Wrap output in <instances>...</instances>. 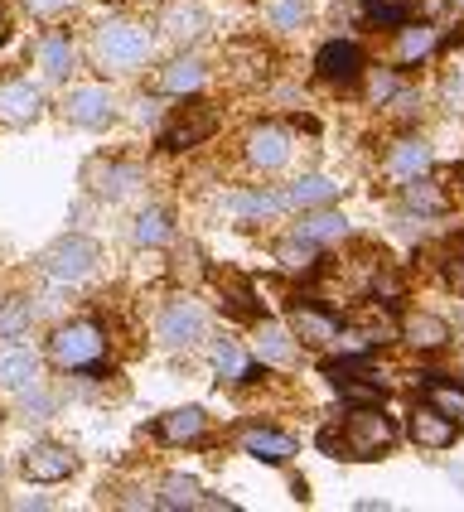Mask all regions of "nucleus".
Returning <instances> with one entry per match:
<instances>
[{
  "mask_svg": "<svg viewBox=\"0 0 464 512\" xmlns=\"http://www.w3.org/2000/svg\"><path fill=\"white\" fill-rule=\"evenodd\" d=\"M150 58V34L131 20H107L97 29V63L107 73H136Z\"/></svg>",
  "mask_w": 464,
  "mask_h": 512,
  "instance_id": "1",
  "label": "nucleus"
},
{
  "mask_svg": "<svg viewBox=\"0 0 464 512\" xmlns=\"http://www.w3.org/2000/svg\"><path fill=\"white\" fill-rule=\"evenodd\" d=\"M49 353H54L58 368H97L102 353H107V339L92 319H78V324H63L54 339H49Z\"/></svg>",
  "mask_w": 464,
  "mask_h": 512,
  "instance_id": "2",
  "label": "nucleus"
},
{
  "mask_svg": "<svg viewBox=\"0 0 464 512\" xmlns=\"http://www.w3.org/2000/svg\"><path fill=\"white\" fill-rule=\"evenodd\" d=\"M392 440H397V426H392L377 406H358V411L344 421V445H339V455L348 450V459H373V455H382Z\"/></svg>",
  "mask_w": 464,
  "mask_h": 512,
  "instance_id": "3",
  "label": "nucleus"
},
{
  "mask_svg": "<svg viewBox=\"0 0 464 512\" xmlns=\"http://www.w3.org/2000/svg\"><path fill=\"white\" fill-rule=\"evenodd\" d=\"M39 261H44V271H49L54 281H87V276L97 271V247H92L87 237H63V242H54Z\"/></svg>",
  "mask_w": 464,
  "mask_h": 512,
  "instance_id": "4",
  "label": "nucleus"
},
{
  "mask_svg": "<svg viewBox=\"0 0 464 512\" xmlns=\"http://www.w3.org/2000/svg\"><path fill=\"white\" fill-rule=\"evenodd\" d=\"M324 377H329L334 392L344 401H353V406H382V397H387L382 377H377V372H363L358 363H329Z\"/></svg>",
  "mask_w": 464,
  "mask_h": 512,
  "instance_id": "5",
  "label": "nucleus"
},
{
  "mask_svg": "<svg viewBox=\"0 0 464 512\" xmlns=\"http://www.w3.org/2000/svg\"><path fill=\"white\" fill-rule=\"evenodd\" d=\"M213 131H218V112H213V107H184V112L165 126L160 141H165V150H189V145H203Z\"/></svg>",
  "mask_w": 464,
  "mask_h": 512,
  "instance_id": "6",
  "label": "nucleus"
},
{
  "mask_svg": "<svg viewBox=\"0 0 464 512\" xmlns=\"http://www.w3.org/2000/svg\"><path fill=\"white\" fill-rule=\"evenodd\" d=\"M203 329H208V314L194 300H174L170 310L160 314V339L170 343V348H184V343L203 339Z\"/></svg>",
  "mask_w": 464,
  "mask_h": 512,
  "instance_id": "7",
  "label": "nucleus"
},
{
  "mask_svg": "<svg viewBox=\"0 0 464 512\" xmlns=\"http://www.w3.org/2000/svg\"><path fill=\"white\" fill-rule=\"evenodd\" d=\"M73 469H78V459L68 455L63 445H34V450H25V479H34V484H63Z\"/></svg>",
  "mask_w": 464,
  "mask_h": 512,
  "instance_id": "8",
  "label": "nucleus"
},
{
  "mask_svg": "<svg viewBox=\"0 0 464 512\" xmlns=\"http://www.w3.org/2000/svg\"><path fill=\"white\" fill-rule=\"evenodd\" d=\"M68 121H73V126H87V131L107 126V121H112V92H107V87H73V92H68Z\"/></svg>",
  "mask_w": 464,
  "mask_h": 512,
  "instance_id": "9",
  "label": "nucleus"
},
{
  "mask_svg": "<svg viewBox=\"0 0 464 512\" xmlns=\"http://www.w3.org/2000/svg\"><path fill=\"white\" fill-rule=\"evenodd\" d=\"M247 160H252L257 170H281L290 160V131L286 126H257V131L247 136Z\"/></svg>",
  "mask_w": 464,
  "mask_h": 512,
  "instance_id": "10",
  "label": "nucleus"
},
{
  "mask_svg": "<svg viewBox=\"0 0 464 512\" xmlns=\"http://www.w3.org/2000/svg\"><path fill=\"white\" fill-rule=\"evenodd\" d=\"M315 68H319L324 83H353V78L363 73V49H358V44H344V39H334V44L319 49Z\"/></svg>",
  "mask_w": 464,
  "mask_h": 512,
  "instance_id": "11",
  "label": "nucleus"
},
{
  "mask_svg": "<svg viewBox=\"0 0 464 512\" xmlns=\"http://www.w3.org/2000/svg\"><path fill=\"white\" fill-rule=\"evenodd\" d=\"M406 430H411V440H416L421 450H445V445L455 440V421H450L445 411H435L431 401L411 411V426Z\"/></svg>",
  "mask_w": 464,
  "mask_h": 512,
  "instance_id": "12",
  "label": "nucleus"
},
{
  "mask_svg": "<svg viewBox=\"0 0 464 512\" xmlns=\"http://www.w3.org/2000/svg\"><path fill=\"white\" fill-rule=\"evenodd\" d=\"M39 107H44V92L34 83H0V121L25 126L39 116Z\"/></svg>",
  "mask_w": 464,
  "mask_h": 512,
  "instance_id": "13",
  "label": "nucleus"
},
{
  "mask_svg": "<svg viewBox=\"0 0 464 512\" xmlns=\"http://www.w3.org/2000/svg\"><path fill=\"white\" fill-rule=\"evenodd\" d=\"M431 170V145L421 141V136H406V141L392 145V155H387V174L392 179H416V174Z\"/></svg>",
  "mask_w": 464,
  "mask_h": 512,
  "instance_id": "14",
  "label": "nucleus"
},
{
  "mask_svg": "<svg viewBox=\"0 0 464 512\" xmlns=\"http://www.w3.org/2000/svg\"><path fill=\"white\" fill-rule=\"evenodd\" d=\"M242 450H247V455H257V459H266V464H286V459L295 455V440L281 435V430L252 426V430H242Z\"/></svg>",
  "mask_w": 464,
  "mask_h": 512,
  "instance_id": "15",
  "label": "nucleus"
},
{
  "mask_svg": "<svg viewBox=\"0 0 464 512\" xmlns=\"http://www.w3.org/2000/svg\"><path fill=\"white\" fill-rule=\"evenodd\" d=\"M29 382H39V358L29 348H0V387L25 392Z\"/></svg>",
  "mask_w": 464,
  "mask_h": 512,
  "instance_id": "16",
  "label": "nucleus"
},
{
  "mask_svg": "<svg viewBox=\"0 0 464 512\" xmlns=\"http://www.w3.org/2000/svg\"><path fill=\"white\" fill-rule=\"evenodd\" d=\"M203 430H208V416L199 406H179L170 416H160V440L165 445H189V440H199Z\"/></svg>",
  "mask_w": 464,
  "mask_h": 512,
  "instance_id": "17",
  "label": "nucleus"
},
{
  "mask_svg": "<svg viewBox=\"0 0 464 512\" xmlns=\"http://www.w3.org/2000/svg\"><path fill=\"white\" fill-rule=\"evenodd\" d=\"M160 29H165L170 39H179V44H189V39H199L203 29H208V15H203V5H194V0H179V5L165 10Z\"/></svg>",
  "mask_w": 464,
  "mask_h": 512,
  "instance_id": "18",
  "label": "nucleus"
},
{
  "mask_svg": "<svg viewBox=\"0 0 464 512\" xmlns=\"http://www.w3.org/2000/svg\"><path fill=\"white\" fill-rule=\"evenodd\" d=\"M290 334L295 339H305V343H334L339 339V319H329V314H319V310H300L290 314Z\"/></svg>",
  "mask_w": 464,
  "mask_h": 512,
  "instance_id": "19",
  "label": "nucleus"
},
{
  "mask_svg": "<svg viewBox=\"0 0 464 512\" xmlns=\"http://www.w3.org/2000/svg\"><path fill=\"white\" fill-rule=\"evenodd\" d=\"M435 44H440V34H435L431 25H411V20H406V25L397 29V63H421Z\"/></svg>",
  "mask_w": 464,
  "mask_h": 512,
  "instance_id": "20",
  "label": "nucleus"
},
{
  "mask_svg": "<svg viewBox=\"0 0 464 512\" xmlns=\"http://www.w3.org/2000/svg\"><path fill=\"white\" fill-rule=\"evenodd\" d=\"M295 237H305V242L324 247V242H339V237H348V223L334 213V208H324V213H305V223L295 228Z\"/></svg>",
  "mask_w": 464,
  "mask_h": 512,
  "instance_id": "21",
  "label": "nucleus"
},
{
  "mask_svg": "<svg viewBox=\"0 0 464 512\" xmlns=\"http://www.w3.org/2000/svg\"><path fill=\"white\" fill-rule=\"evenodd\" d=\"M286 199H290V208H324V203L339 199V184H334V179H324V174H305Z\"/></svg>",
  "mask_w": 464,
  "mask_h": 512,
  "instance_id": "22",
  "label": "nucleus"
},
{
  "mask_svg": "<svg viewBox=\"0 0 464 512\" xmlns=\"http://www.w3.org/2000/svg\"><path fill=\"white\" fill-rule=\"evenodd\" d=\"M402 339L411 343V348H445V339H450V324L445 319H435V314H411L402 329Z\"/></svg>",
  "mask_w": 464,
  "mask_h": 512,
  "instance_id": "23",
  "label": "nucleus"
},
{
  "mask_svg": "<svg viewBox=\"0 0 464 512\" xmlns=\"http://www.w3.org/2000/svg\"><path fill=\"white\" fill-rule=\"evenodd\" d=\"M203 78H208V73H203L199 58H174L170 68L160 73V87H165V92H179V97H189V92H199L203 87Z\"/></svg>",
  "mask_w": 464,
  "mask_h": 512,
  "instance_id": "24",
  "label": "nucleus"
},
{
  "mask_svg": "<svg viewBox=\"0 0 464 512\" xmlns=\"http://www.w3.org/2000/svg\"><path fill=\"white\" fill-rule=\"evenodd\" d=\"M39 68H44V78H68L73 73V39H63V34H49L44 44H39Z\"/></svg>",
  "mask_w": 464,
  "mask_h": 512,
  "instance_id": "25",
  "label": "nucleus"
},
{
  "mask_svg": "<svg viewBox=\"0 0 464 512\" xmlns=\"http://www.w3.org/2000/svg\"><path fill=\"white\" fill-rule=\"evenodd\" d=\"M257 353H261V363H271V368H290V363H295V343H290V334L281 324H266V329H261Z\"/></svg>",
  "mask_w": 464,
  "mask_h": 512,
  "instance_id": "26",
  "label": "nucleus"
},
{
  "mask_svg": "<svg viewBox=\"0 0 464 512\" xmlns=\"http://www.w3.org/2000/svg\"><path fill=\"white\" fill-rule=\"evenodd\" d=\"M363 15L382 29H402L416 15V0H363Z\"/></svg>",
  "mask_w": 464,
  "mask_h": 512,
  "instance_id": "27",
  "label": "nucleus"
},
{
  "mask_svg": "<svg viewBox=\"0 0 464 512\" xmlns=\"http://www.w3.org/2000/svg\"><path fill=\"white\" fill-rule=\"evenodd\" d=\"M92 179H97V194H107V199H126V194L136 189V179H141V174L131 170V165H97Z\"/></svg>",
  "mask_w": 464,
  "mask_h": 512,
  "instance_id": "28",
  "label": "nucleus"
},
{
  "mask_svg": "<svg viewBox=\"0 0 464 512\" xmlns=\"http://www.w3.org/2000/svg\"><path fill=\"white\" fill-rule=\"evenodd\" d=\"M213 368H218V377H228V382H252L257 377V372L247 368V358H242L237 343H218L213 348Z\"/></svg>",
  "mask_w": 464,
  "mask_h": 512,
  "instance_id": "29",
  "label": "nucleus"
},
{
  "mask_svg": "<svg viewBox=\"0 0 464 512\" xmlns=\"http://www.w3.org/2000/svg\"><path fill=\"white\" fill-rule=\"evenodd\" d=\"M281 208H290L286 194H237L232 199V213H242V218H271Z\"/></svg>",
  "mask_w": 464,
  "mask_h": 512,
  "instance_id": "30",
  "label": "nucleus"
},
{
  "mask_svg": "<svg viewBox=\"0 0 464 512\" xmlns=\"http://www.w3.org/2000/svg\"><path fill=\"white\" fill-rule=\"evenodd\" d=\"M136 242L141 247H165L170 242V218L160 208H145L141 218H136Z\"/></svg>",
  "mask_w": 464,
  "mask_h": 512,
  "instance_id": "31",
  "label": "nucleus"
},
{
  "mask_svg": "<svg viewBox=\"0 0 464 512\" xmlns=\"http://www.w3.org/2000/svg\"><path fill=\"white\" fill-rule=\"evenodd\" d=\"M421 377H431V406L435 411H445L450 421H464V392L460 387H445L440 372H421Z\"/></svg>",
  "mask_w": 464,
  "mask_h": 512,
  "instance_id": "32",
  "label": "nucleus"
},
{
  "mask_svg": "<svg viewBox=\"0 0 464 512\" xmlns=\"http://www.w3.org/2000/svg\"><path fill=\"white\" fill-rule=\"evenodd\" d=\"M160 508H199V484L184 479V474L165 479V488H160Z\"/></svg>",
  "mask_w": 464,
  "mask_h": 512,
  "instance_id": "33",
  "label": "nucleus"
},
{
  "mask_svg": "<svg viewBox=\"0 0 464 512\" xmlns=\"http://www.w3.org/2000/svg\"><path fill=\"white\" fill-rule=\"evenodd\" d=\"M406 203L421 208V213H445V194H440L435 184H426V174L406 179Z\"/></svg>",
  "mask_w": 464,
  "mask_h": 512,
  "instance_id": "34",
  "label": "nucleus"
},
{
  "mask_svg": "<svg viewBox=\"0 0 464 512\" xmlns=\"http://www.w3.org/2000/svg\"><path fill=\"white\" fill-rule=\"evenodd\" d=\"M223 295H228V300H223V310H232L237 319H257V300H252L247 281H237V276H232V281H223Z\"/></svg>",
  "mask_w": 464,
  "mask_h": 512,
  "instance_id": "35",
  "label": "nucleus"
},
{
  "mask_svg": "<svg viewBox=\"0 0 464 512\" xmlns=\"http://www.w3.org/2000/svg\"><path fill=\"white\" fill-rule=\"evenodd\" d=\"M25 329H29L25 300H5V305H0V339H20Z\"/></svg>",
  "mask_w": 464,
  "mask_h": 512,
  "instance_id": "36",
  "label": "nucleus"
},
{
  "mask_svg": "<svg viewBox=\"0 0 464 512\" xmlns=\"http://www.w3.org/2000/svg\"><path fill=\"white\" fill-rule=\"evenodd\" d=\"M315 242H305V237H290L286 247H281V261H286L290 271H305V266H315Z\"/></svg>",
  "mask_w": 464,
  "mask_h": 512,
  "instance_id": "37",
  "label": "nucleus"
},
{
  "mask_svg": "<svg viewBox=\"0 0 464 512\" xmlns=\"http://www.w3.org/2000/svg\"><path fill=\"white\" fill-rule=\"evenodd\" d=\"M271 20H276V29H300L305 25V5H300V0H281V5L271 10Z\"/></svg>",
  "mask_w": 464,
  "mask_h": 512,
  "instance_id": "38",
  "label": "nucleus"
},
{
  "mask_svg": "<svg viewBox=\"0 0 464 512\" xmlns=\"http://www.w3.org/2000/svg\"><path fill=\"white\" fill-rule=\"evenodd\" d=\"M445 285H450L455 295H464V252L445 256Z\"/></svg>",
  "mask_w": 464,
  "mask_h": 512,
  "instance_id": "39",
  "label": "nucleus"
},
{
  "mask_svg": "<svg viewBox=\"0 0 464 512\" xmlns=\"http://www.w3.org/2000/svg\"><path fill=\"white\" fill-rule=\"evenodd\" d=\"M25 411L29 416H49V411H54V397H44V392H39V382H29L25 387Z\"/></svg>",
  "mask_w": 464,
  "mask_h": 512,
  "instance_id": "40",
  "label": "nucleus"
},
{
  "mask_svg": "<svg viewBox=\"0 0 464 512\" xmlns=\"http://www.w3.org/2000/svg\"><path fill=\"white\" fill-rule=\"evenodd\" d=\"M397 295H402V281H397V276H377V300L397 305Z\"/></svg>",
  "mask_w": 464,
  "mask_h": 512,
  "instance_id": "41",
  "label": "nucleus"
},
{
  "mask_svg": "<svg viewBox=\"0 0 464 512\" xmlns=\"http://www.w3.org/2000/svg\"><path fill=\"white\" fill-rule=\"evenodd\" d=\"M25 5L34 10V15H58V10H68L73 0H25Z\"/></svg>",
  "mask_w": 464,
  "mask_h": 512,
  "instance_id": "42",
  "label": "nucleus"
},
{
  "mask_svg": "<svg viewBox=\"0 0 464 512\" xmlns=\"http://www.w3.org/2000/svg\"><path fill=\"white\" fill-rule=\"evenodd\" d=\"M392 92H397V78H387V73H382V78H373V102H387Z\"/></svg>",
  "mask_w": 464,
  "mask_h": 512,
  "instance_id": "43",
  "label": "nucleus"
},
{
  "mask_svg": "<svg viewBox=\"0 0 464 512\" xmlns=\"http://www.w3.org/2000/svg\"><path fill=\"white\" fill-rule=\"evenodd\" d=\"M445 102H450L455 112L464 107V78H450V83H445Z\"/></svg>",
  "mask_w": 464,
  "mask_h": 512,
  "instance_id": "44",
  "label": "nucleus"
},
{
  "mask_svg": "<svg viewBox=\"0 0 464 512\" xmlns=\"http://www.w3.org/2000/svg\"><path fill=\"white\" fill-rule=\"evenodd\" d=\"M5 29H10V25H5V20H0V44H5Z\"/></svg>",
  "mask_w": 464,
  "mask_h": 512,
  "instance_id": "45",
  "label": "nucleus"
},
{
  "mask_svg": "<svg viewBox=\"0 0 464 512\" xmlns=\"http://www.w3.org/2000/svg\"><path fill=\"white\" fill-rule=\"evenodd\" d=\"M455 484H464V469H455Z\"/></svg>",
  "mask_w": 464,
  "mask_h": 512,
  "instance_id": "46",
  "label": "nucleus"
},
{
  "mask_svg": "<svg viewBox=\"0 0 464 512\" xmlns=\"http://www.w3.org/2000/svg\"><path fill=\"white\" fill-rule=\"evenodd\" d=\"M460 39H464V34H460Z\"/></svg>",
  "mask_w": 464,
  "mask_h": 512,
  "instance_id": "47",
  "label": "nucleus"
},
{
  "mask_svg": "<svg viewBox=\"0 0 464 512\" xmlns=\"http://www.w3.org/2000/svg\"><path fill=\"white\" fill-rule=\"evenodd\" d=\"M460 5H464V0H460Z\"/></svg>",
  "mask_w": 464,
  "mask_h": 512,
  "instance_id": "48",
  "label": "nucleus"
}]
</instances>
